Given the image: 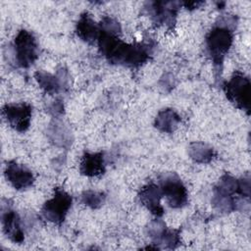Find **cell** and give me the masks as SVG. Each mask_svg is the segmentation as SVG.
<instances>
[{
    "instance_id": "obj_1",
    "label": "cell",
    "mask_w": 251,
    "mask_h": 251,
    "mask_svg": "<svg viewBox=\"0 0 251 251\" xmlns=\"http://www.w3.org/2000/svg\"><path fill=\"white\" fill-rule=\"evenodd\" d=\"M97 43L99 52L111 64L137 68L150 58V50L147 45L126 43L118 35L104 32L101 29Z\"/></svg>"
},
{
    "instance_id": "obj_2",
    "label": "cell",
    "mask_w": 251,
    "mask_h": 251,
    "mask_svg": "<svg viewBox=\"0 0 251 251\" xmlns=\"http://www.w3.org/2000/svg\"><path fill=\"white\" fill-rule=\"evenodd\" d=\"M233 31L216 25L206 36L207 52L216 68L221 70L225 56L231 47Z\"/></svg>"
},
{
    "instance_id": "obj_3",
    "label": "cell",
    "mask_w": 251,
    "mask_h": 251,
    "mask_svg": "<svg viewBox=\"0 0 251 251\" xmlns=\"http://www.w3.org/2000/svg\"><path fill=\"white\" fill-rule=\"evenodd\" d=\"M250 80L243 74L236 72L229 80L224 84V91L226 98L237 108L245 111L247 114L250 110L251 100Z\"/></svg>"
},
{
    "instance_id": "obj_4",
    "label": "cell",
    "mask_w": 251,
    "mask_h": 251,
    "mask_svg": "<svg viewBox=\"0 0 251 251\" xmlns=\"http://www.w3.org/2000/svg\"><path fill=\"white\" fill-rule=\"evenodd\" d=\"M13 54L17 65L21 68H29L35 62L38 57V45L30 31L19 30L14 39Z\"/></svg>"
},
{
    "instance_id": "obj_5",
    "label": "cell",
    "mask_w": 251,
    "mask_h": 251,
    "mask_svg": "<svg viewBox=\"0 0 251 251\" xmlns=\"http://www.w3.org/2000/svg\"><path fill=\"white\" fill-rule=\"evenodd\" d=\"M72 196L63 188H55L53 196L48 199L42 206V217L53 224L61 225L72 207Z\"/></svg>"
},
{
    "instance_id": "obj_6",
    "label": "cell",
    "mask_w": 251,
    "mask_h": 251,
    "mask_svg": "<svg viewBox=\"0 0 251 251\" xmlns=\"http://www.w3.org/2000/svg\"><path fill=\"white\" fill-rule=\"evenodd\" d=\"M163 196L166 197L168 204L175 209L183 207L187 203V190L181 179L174 173L164 174L159 180Z\"/></svg>"
},
{
    "instance_id": "obj_7",
    "label": "cell",
    "mask_w": 251,
    "mask_h": 251,
    "mask_svg": "<svg viewBox=\"0 0 251 251\" xmlns=\"http://www.w3.org/2000/svg\"><path fill=\"white\" fill-rule=\"evenodd\" d=\"M180 6L181 2L176 1H150L144 4L143 11L151 18L154 24L172 27Z\"/></svg>"
},
{
    "instance_id": "obj_8",
    "label": "cell",
    "mask_w": 251,
    "mask_h": 251,
    "mask_svg": "<svg viewBox=\"0 0 251 251\" xmlns=\"http://www.w3.org/2000/svg\"><path fill=\"white\" fill-rule=\"evenodd\" d=\"M32 108L27 103L7 104L2 109V114L7 123L17 131H25L30 125Z\"/></svg>"
},
{
    "instance_id": "obj_9",
    "label": "cell",
    "mask_w": 251,
    "mask_h": 251,
    "mask_svg": "<svg viewBox=\"0 0 251 251\" xmlns=\"http://www.w3.org/2000/svg\"><path fill=\"white\" fill-rule=\"evenodd\" d=\"M34 77L39 86L49 94H55L69 87V75L65 69H60L56 75L44 71H38Z\"/></svg>"
},
{
    "instance_id": "obj_10",
    "label": "cell",
    "mask_w": 251,
    "mask_h": 251,
    "mask_svg": "<svg viewBox=\"0 0 251 251\" xmlns=\"http://www.w3.org/2000/svg\"><path fill=\"white\" fill-rule=\"evenodd\" d=\"M7 180L17 190H24L30 187L34 181L32 172L25 166L15 161L7 163L4 171Z\"/></svg>"
},
{
    "instance_id": "obj_11",
    "label": "cell",
    "mask_w": 251,
    "mask_h": 251,
    "mask_svg": "<svg viewBox=\"0 0 251 251\" xmlns=\"http://www.w3.org/2000/svg\"><path fill=\"white\" fill-rule=\"evenodd\" d=\"M2 226L7 237L15 243H22L25 239L22 220L19 214L11 208L2 204Z\"/></svg>"
},
{
    "instance_id": "obj_12",
    "label": "cell",
    "mask_w": 251,
    "mask_h": 251,
    "mask_svg": "<svg viewBox=\"0 0 251 251\" xmlns=\"http://www.w3.org/2000/svg\"><path fill=\"white\" fill-rule=\"evenodd\" d=\"M162 196L163 194L159 184L153 182L144 185L138 193L141 204L156 217H162L164 214V208L161 205Z\"/></svg>"
},
{
    "instance_id": "obj_13",
    "label": "cell",
    "mask_w": 251,
    "mask_h": 251,
    "mask_svg": "<svg viewBox=\"0 0 251 251\" xmlns=\"http://www.w3.org/2000/svg\"><path fill=\"white\" fill-rule=\"evenodd\" d=\"M79 172L86 176H98L105 173V157L103 152H86L81 158Z\"/></svg>"
},
{
    "instance_id": "obj_14",
    "label": "cell",
    "mask_w": 251,
    "mask_h": 251,
    "mask_svg": "<svg viewBox=\"0 0 251 251\" xmlns=\"http://www.w3.org/2000/svg\"><path fill=\"white\" fill-rule=\"evenodd\" d=\"M75 32L77 36L87 43H93L98 40L100 35L99 24H96L88 13H83L80 15L76 26Z\"/></svg>"
},
{
    "instance_id": "obj_15",
    "label": "cell",
    "mask_w": 251,
    "mask_h": 251,
    "mask_svg": "<svg viewBox=\"0 0 251 251\" xmlns=\"http://www.w3.org/2000/svg\"><path fill=\"white\" fill-rule=\"evenodd\" d=\"M48 137L50 141L58 147L68 148L73 142V134L71 129L56 118L50 123L48 127Z\"/></svg>"
},
{
    "instance_id": "obj_16",
    "label": "cell",
    "mask_w": 251,
    "mask_h": 251,
    "mask_svg": "<svg viewBox=\"0 0 251 251\" xmlns=\"http://www.w3.org/2000/svg\"><path fill=\"white\" fill-rule=\"evenodd\" d=\"M179 123V115L174 109L166 108L158 112L154 121V126L162 132L172 133L176 129Z\"/></svg>"
},
{
    "instance_id": "obj_17",
    "label": "cell",
    "mask_w": 251,
    "mask_h": 251,
    "mask_svg": "<svg viewBox=\"0 0 251 251\" xmlns=\"http://www.w3.org/2000/svg\"><path fill=\"white\" fill-rule=\"evenodd\" d=\"M187 152L190 159L199 164H206L211 162L216 155L213 147L201 141H195L190 143Z\"/></svg>"
},
{
    "instance_id": "obj_18",
    "label": "cell",
    "mask_w": 251,
    "mask_h": 251,
    "mask_svg": "<svg viewBox=\"0 0 251 251\" xmlns=\"http://www.w3.org/2000/svg\"><path fill=\"white\" fill-rule=\"evenodd\" d=\"M213 191L221 194H225V195H229V196H234L235 194L239 195L238 179L229 174H225L221 176L218 183L215 185Z\"/></svg>"
},
{
    "instance_id": "obj_19",
    "label": "cell",
    "mask_w": 251,
    "mask_h": 251,
    "mask_svg": "<svg viewBox=\"0 0 251 251\" xmlns=\"http://www.w3.org/2000/svg\"><path fill=\"white\" fill-rule=\"evenodd\" d=\"M106 196L103 192L95 191V190H85L81 194V202L91 208V209H98L100 208L103 203L105 202Z\"/></svg>"
},
{
    "instance_id": "obj_20",
    "label": "cell",
    "mask_w": 251,
    "mask_h": 251,
    "mask_svg": "<svg viewBox=\"0 0 251 251\" xmlns=\"http://www.w3.org/2000/svg\"><path fill=\"white\" fill-rule=\"evenodd\" d=\"M179 242H180L179 230L167 227L162 233V235L160 236L159 240L156 242V245L160 244L165 248L174 249L179 244Z\"/></svg>"
},
{
    "instance_id": "obj_21",
    "label": "cell",
    "mask_w": 251,
    "mask_h": 251,
    "mask_svg": "<svg viewBox=\"0 0 251 251\" xmlns=\"http://www.w3.org/2000/svg\"><path fill=\"white\" fill-rule=\"evenodd\" d=\"M166 228V224L162 220L156 219L148 224V226H146V233L152 239L153 244H156Z\"/></svg>"
},
{
    "instance_id": "obj_22",
    "label": "cell",
    "mask_w": 251,
    "mask_h": 251,
    "mask_svg": "<svg viewBox=\"0 0 251 251\" xmlns=\"http://www.w3.org/2000/svg\"><path fill=\"white\" fill-rule=\"evenodd\" d=\"M100 29L104 32L119 35L121 33V25L120 24L111 17H104L99 24Z\"/></svg>"
},
{
    "instance_id": "obj_23",
    "label": "cell",
    "mask_w": 251,
    "mask_h": 251,
    "mask_svg": "<svg viewBox=\"0 0 251 251\" xmlns=\"http://www.w3.org/2000/svg\"><path fill=\"white\" fill-rule=\"evenodd\" d=\"M49 112L54 116V117H59L64 113V105L61 100H55L53 103L49 106Z\"/></svg>"
},
{
    "instance_id": "obj_24",
    "label": "cell",
    "mask_w": 251,
    "mask_h": 251,
    "mask_svg": "<svg viewBox=\"0 0 251 251\" xmlns=\"http://www.w3.org/2000/svg\"><path fill=\"white\" fill-rule=\"evenodd\" d=\"M202 4H203L202 1H185V2H181V5H183L188 10L196 9V8H198Z\"/></svg>"
}]
</instances>
